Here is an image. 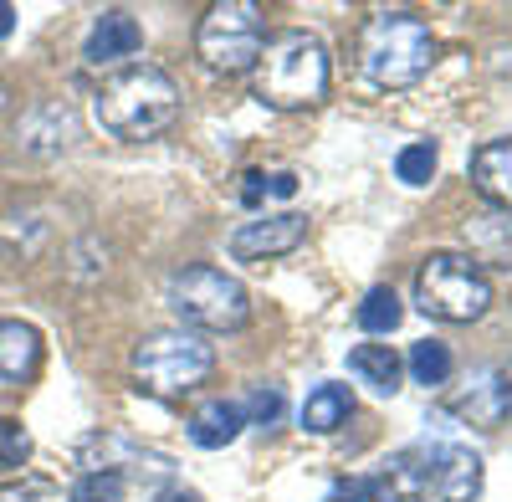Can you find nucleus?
Here are the masks:
<instances>
[{
    "instance_id": "nucleus-7",
    "label": "nucleus",
    "mask_w": 512,
    "mask_h": 502,
    "mask_svg": "<svg viewBox=\"0 0 512 502\" xmlns=\"http://www.w3.org/2000/svg\"><path fill=\"white\" fill-rule=\"evenodd\" d=\"M267 47V16L256 0H216L195 31V52L216 72H251Z\"/></svg>"
},
{
    "instance_id": "nucleus-25",
    "label": "nucleus",
    "mask_w": 512,
    "mask_h": 502,
    "mask_svg": "<svg viewBox=\"0 0 512 502\" xmlns=\"http://www.w3.org/2000/svg\"><path fill=\"white\" fill-rule=\"evenodd\" d=\"M47 482H21V487H0V502H41Z\"/></svg>"
},
{
    "instance_id": "nucleus-17",
    "label": "nucleus",
    "mask_w": 512,
    "mask_h": 502,
    "mask_svg": "<svg viewBox=\"0 0 512 502\" xmlns=\"http://www.w3.org/2000/svg\"><path fill=\"white\" fill-rule=\"evenodd\" d=\"M354 415V395H349V385H318L313 395H308V405H303V431L308 436H333L338 426H344Z\"/></svg>"
},
{
    "instance_id": "nucleus-1",
    "label": "nucleus",
    "mask_w": 512,
    "mask_h": 502,
    "mask_svg": "<svg viewBox=\"0 0 512 502\" xmlns=\"http://www.w3.org/2000/svg\"><path fill=\"white\" fill-rule=\"evenodd\" d=\"M93 118L113 139H128V144L159 139L180 118V88L164 67L128 62V67L103 77V88L93 93Z\"/></svg>"
},
{
    "instance_id": "nucleus-4",
    "label": "nucleus",
    "mask_w": 512,
    "mask_h": 502,
    "mask_svg": "<svg viewBox=\"0 0 512 502\" xmlns=\"http://www.w3.org/2000/svg\"><path fill=\"white\" fill-rule=\"evenodd\" d=\"M210 369H216V349L190 328H159L134 344V380L144 395H159V400H180L200 390L210 380Z\"/></svg>"
},
{
    "instance_id": "nucleus-5",
    "label": "nucleus",
    "mask_w": 512,
    "mask_h": 502,
    "mask_svg": "<svg viewBox=\"0 0 512 502\" xmlns=\"http://www.w3.org/2000/svg\"><path fill=\"white\" fill-rule=\"evenodd\" d=\"M415 308L441 323H477L492 308V282L466 251H431L415 267Z\"/></svg>"
},
{
    "instance_id": "nucleus-10",
    "label": "nucleus",
    "mask_w": 512,
    "mask_h": 502,
    "mask_svg": "<svg viewBox=\"0 0 512 502\" xmlns=\"http://www.w3.org/2000/svg\"><path fill=\"white\" fill-rule=\"evenodd\" d=\"M425 482L441 502H472L482 492V462L466 446H431L425 451Z\"/></svg>"
},
{
    "instance_id": "nucleus-14",
    "label": "nucleus",
    "mask_w": 512,
    "mask_h": 502,
    "mask_svg": "<svg viewBox=\"0 0 512 502\" xmlns=\"http://www.w3.org/2000/svg\"><path fill=\"white\" fill-rule=\"evenodd\" d=\"M349 374L359 385H369L374 395H395L405 364H400V354L390 344H354L349 349Z\"/></svg>"
},
{
    "instance_id": "nucleus-26",
    "label": "nucleus",
    "mask_w": 512,
    "mask_h": 502,
    "mask_svg": "<svg viewBox=\"0 0 512 502\" xmlns=\"http://www.w3.org/2000/svg\"><path fill=\"white\" fill-rule=\"evenodd\" d=\"M262 190H267V175H262V170H251L246 185H241V200H246V205H262Z\"/></svg>"
},
{
    "instance_id": "nucleus-22",
    "label": "nucleus",
    "mask_w": 512,
    "mask_h": 502,
    "mask_svg": "<svg viewBox=\"0 0 512 502\" xmlns=\"http://www.w3.org/2000/svg\"><path fill=\"white\" fill-rule=\"evenodd\" d=\"M31 456V431L16 415H0V467H26Z\"/></svg>"
},
{
    "instance_id": "nucleus-20",
    "label": "nucleus",
    "mask_w": 512,
    "mask_h": 502,
    "mask_svg": "<svg viewBox=\"0 0 512 502\" xmlns=\"http://www.w3.org/2000/svg\"><path fill=\"white\" fill-rule=\"evenodd\" d=\"M395 175L405 180V185H431L436 180V144H405L400 154H395Z\"/></svg>"
},
{
    "instance_id": "nucleus-8",
    "label": "nucleus",
    "mask_w": 512,
    "mask_h": 502,
    "mask_svg": "<svg viewBox=\"0 0 512 502\" xmlns=\"http://www.w3.org/2000/svg\"><path fill=\"white\" fill-rule=\"evenodd\" d=\"M308 241V216L297 211H277V216H256L241 221L231 231V257L236 262H267V257H287Z\"/></svg>"
},
{
    "instance_id": "nucleus-27",
    "label": "nucleus",
    "mask_w": 512,
    "mask_h": 502,
    "mask_svg": "<svg viewBox=\"0 0 512 502\" xmlns=\"http://www.w3.org/2000/svg\"><path fill=\"white\" fill-rule=\"evenodd\" d=\"M267 190L287 200V195H297V175H287V170H282V175H267Z\"/></svg>"
},
{
    "instance_id": "nucleus-15",
    "label": "nucleus",
    "mask_w": 512,
    "mask_h": 502,
    "mask_svg": "<svg viewBox=\"0 0 512 502\" xmlns=\"http://www.w3.org/2000/svg\"><path fill=\"white\" fill-rule=\"evenodd\" d=\"M241 426H246V410H241L236 400H210V405L195 410L190 441L205 446V451H221V446H231V441L241 436Z\"/></svg>"
},
{
    "instance_id": "nucleus-28",
    "label": "nucleus",
    "mask_w": 512,
    "mask_h": 502,
    "mask_svg": "<svg viewBox=\"0 0 512 502\" xmlns=\"http://www.w3.org/2000/svg\"><path fill=\"white\" fill-rule=\"evenodd\" d=\"M154 502H205L200 492H190V487H169V492H159Z\"/></svg>"
},
{
    "instance_id": "nucleus-19",
    "label": "nucleus",
    "mask_w": 512,
    "mask_h": 502,
    "mask_svg": "<svg viewBox=\"0 0 512 502\" xmlns=\"http://www.w3.org/2000/svg\"><path fill=\"white\" fill-rule=\"evenodd\" d=\"M354 318H359L364 333H395L400 318H405V308H400V298H395V287H369Z\"/></svg>"
},
{
    "instance_id": "nucleus-21",
    "label": "nucleus",
    "mask_w": 512,
    "mask_h": 502,
    "mask_svg": "<svg viewBox=\"0 0 512 502\" xmlns=\"http://www.w3.org/2000/svg\"><path fill=\"white\" fill-rule=\"evenodd\" d=\"M67 502H123V472H82L67 487Z\"/></svg>"
},
{
    "instance_id": "nucleus-18",
    "label": "nucleus",
    "mask_w": 512,
    "mask_h": 502,
    "mask_svg": "<svg viewBox=\"0 0 512 502\" xmlns=\"http://www.w3.org/2000/svg\"><path fill=\"white\" fill-rule=\"evenodd\" d=\"M451 349L441 344V339H420V344H410V374H415V385H425V390H436V385H446L451 380Z\"/></svg>"
},
{
    "instance_id": "nucleus-3",
    "label": "nucleus",
    "mask_w": 512,
    "mask_h": 502,
    "mask_svg": "<svg viewBox=\"0 0 512 502\" xmlns=\"http://www.w3.org/2000/svg\"><path fill=\"white\" fill-rule=\"evenodd\" d=\"M359 67L374 88H415L436 67V36L415 11H379L359 36Z\"/></svg>"
},
{
    "instance_id": "nucleus-12",
    "label": "nucleus",
    "mask_w": 512,
    "mask_h": 502,
    "mask_svg": "<svg viewBox=\"0 0 512 502\" xmlns=\"http://www.w3.org/2000/svg\"><path fill=\"white\" fill-rule=\"evenodd\" d=\"M472 185L492 200V205H502V211H512V139H492V144H482L477 154H472Z\"/></svg>"
},
{
    "instance_id": "nucleus-24",
    "label": "nucleus",
    "mask_w": 512,
    "mask_h": 502,
    "mask_svg": "<svg viewBox=\"0 0 512 502\" xmlns=\"http://www.w3.org/2000/svg\"><path fill=\"white\" fill-rule=\"evenodd\" d=\"M487 395H492V410L497 415H512V364H502L492 380H487Z\"/></svg>"
},
{
    "instance_id": "nucleus-29",
    "label": "nucleus",
    "mask_w": 512,
    "mask_h": 502,
    "mask_svg": "<svg viewBox=\"0 0 512 502\" xmlns=\"http://www.w3.org/2000/svg\"><path fill=\"white\" fill-rule=\"evenodd\" d=\"M16 31V6L11 0H0V36H11Z\"/></svg>"
},
{
    "instance_id": "nucleus-13",
    "label": "nucleus",
    "mask_w": 512,
    "mask_h": 502,
    "mask_svg": "<svg viewBox=\"0 0 512 502\" xmlns=\"http://www.w3.org/2000/svg\"><path fill=\"white\" fill-rule=\"evenodd\" d=\"M41 359V333L21 318H0V380L21 385Z\"/></svg>"
},
{
    "instance_id": "nucleus-23",
    "label": "nucleus",
    "mask_w": 512,
    "mask_h": 502,
    "mask_svg": "<svg viewBox=\"0 0 512 502\" xmlns=\"http://www.w3.org/2000/svg\"><path fill=\"white\" fill-rule=\"evenodd\" d=\"M282 410H287V400H282L277 385H256V390H251V405H246V421H251V426H277Z\"/></svg>"
},
{
    "instance_id": "nucleus-11",
    "label": "nucleus",
    "mask_w": 512,
    "mask_h": 502,
    "mask_svg": "<svg viewBox=\"0 0 512 502\" xmlns=\"http://www.w3.org/2000/svg\"><path fill=\"white\" fill-rule=\"evenodd\" d=\"M144 47V26L128 11H103L82 41V62L88 67H128V57H139Z\"/></svg>"
},
{
    "instance_id": "nucleus-6",
    "label": "nucleus",
    "mask_w": 512,
    "mask_h": 502,
    "mask_svg": "<svg viewBox=\"0 0 512 502\" xmlns=\"http://www.w3.org/2000/svg\"><path fill=\"white\" fill-rule=\"evenodd\" d=\"M169 308L180 313L185 328L231 333L251 318V292L221 267H180L169 277Z\"/></svg>"
},
{
    "instance_id": "nucleus-16",
    "label": "nucleus",
    "mask_w": 512,
    "mask_h": 502,
    "mask_svg": "<svg viewBox=\"0 0 512 502\" xmlns=\"http://www.w3.org/2000/svg\"><path fill=\"white\" fill-rule=\"evenodd\" d=\"M466 246L472 262H492V267H512V216H477L466 221Z\"/></svg>"
},
{
    "instance_id": "nucleus-9",
    "label": "nucleus",
    "mask_w": 512,
    "mask_h": 502,
    "mask_svg": "<svg viewBox=\"0 0 512 502\" xmlns=\"http://www.w3.org/2000/svg\"><path fill=\"white\" fill-rule=\"evenodd\" d=\"M431 482H425V467H415V456H395L390 467H379L374 477H354L338 482L333 502H425Z\"/></svg>"
},
{
    "instance_id": "nucleus-2",
    "label": "nucleus",
    "mask_w": 512,
    "mask_h": 502,
    "mask_svg": "<svg viewBox=\"0 0 512 502\" xmlns=\"http://www.w3.org/2000/svg\"><path fill=\"white\" fill-rule=\"evenodd\" d=\"M328 82H333V62H328V47L313 31H277V36H267L262 57H256V67H251L256 103H267L277 113H297V108L323 103Z\"/></svg>"
}]
</instances>
